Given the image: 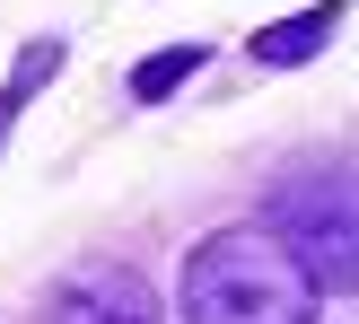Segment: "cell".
<instances>
[{
  "label": "cell",
  "mask_w": 359,
  "mask_h": 324,
  "mask_svg": "<svg viewBox=\"0 0 359 324\" xmlns=\"http://www.w3.org/2000/svg\"><path fill=\"white\" fill-rule=\"evenodd\" d=\"M184 324H316V290L272 228H228L184 263Z\"/></svg>",
  "instance_id": "cell-1"
},
{
  "label": "cell",
  "mask_w": 359,
  "mask_h": 324,
  "mask_svg": "<svg viewBox=\"0 0 359 324\" xmlns=\"http://www.w3.org/2000/svg\"><path fill=\"white\" fill-rule=\"evenodd\" d=\"M272 237L307 290H359V167H307L272 193Z\"/></svg>",
  "instance_id": "cell-2"
},
{
  "label": "cell",
  "mask_w": 359,
  "mask_h": 324,
  "mask_svg": "<svg viewBox=\"0 0 359 324\" xmlns=\"http://www.w3.org/2000/svg\"><path fill=\"white\" fill-rule=\"evenodd\" d=\"M35 324H158V298H149V281L132 263H88V272H70L44 298Z\"/></svg>",
  "instance_id": "cell-3"
},
{
  "label": "cell",
  "mask_w": 359,
  "mask_h": 324,
  "mask_svg": "<svg viewBox=\"0 0 359 324\" xmlns=\"http://www.w3.org/2000/svg\"><path fill=\"white\" fill-rule=\"evenodd\" d=\"M351 18V0H316V9H298V18H272V27L255 35V62L263 70H298V62H316L325 53V35Z\"/></svg>",
  "instance_id": "cell-4"
},
{
  "label": "cell",
  "mask_w": 359,
  "mask_h": 324,
  "mask_svg": "<svg viewBox=\"0 0 359 324\" xmlns=\"http://www.w3.org/2000/svg\"><path fill=\"white\" fill-rule=\"evenodd\" d=\"M202 62H210V44H167V53H149V62L132 70V97H140V105H167Z\"/></svg>",
  "instance_id": "cell-5"
},
{
  "label": "cell",
  "mask_w": 359,
  "mask_h": 324,
  "mask_svg": "<svg viewBox=\"0 0 359 324\" xmlns=\"http://www.w3.org/2000/svg\"><path fill=\"white\" fill-rule=\"evenodd\" d=\"M53 70H62V44H53V35H44V44H27V53H18V79L0 88V140H9V123H18V105H27L35 88L53 79Z\"/></svg>",
  "instance_id": "cell-6"
}]
</instances>
